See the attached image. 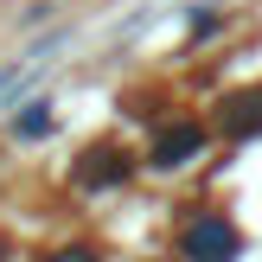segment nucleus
Here are the masks:
<instances>
[{
	"label": "nucleus",
	"instance_id": "obj_1",
	"mask_svg": "<svg viewBox=\"0 0 262 262\" xmlns=\"http://www.w3.org/2000/svg\"><path fill=\"white\" fill-rule=\"evenodd\" d=\"M186 256L192 262H230L237 256V230H230L224 217H199V224L186 230Z\"/></svg>",
	"mask_w": 262,
	"mask_h": 262
},
{
	"label": "nucleus",
	"instance_id": "obj_2",
	"mask_svg": "<svg viewBox=\"0 0 262 262\" xmlns=\"http://www.w3.org/2000/svg\"><path fill=\"white\" fill-rule=\"evenodd\" d=\"M192 147H205V135H199V128H173V135H166L160 147H154V166H179Z\"/></svg>",
	"mask_w": 262,
	"mask_h": 262
},
{
	"label": "nucleus",
	"instance_id": "obj_3",
	"mask_svg": "<svg viewBox=\"0 0 262 262\" xmlns=\"http://www.w3.org/2000/svg\"><path fill=\"white\" fill-rule=\"evenodd\" d=\"M224 122H230V135H243V128H262V96H237Z\"/></svg>",
	"mask_w": 262,
	"mask_h": 262
},
{
	"label": "nucleus",
	"instance_id": "obj_4",
	"mask_svg": "<svg viewBox=\"0 0 262 262\" xmlns=\"http://www.w3.org/2000/svg\"><path fill=\"white\" fill-rule=\"evenodd\" d=\"M58 262H90V256H83V250H71V256H58Z\"/></svg>",
	"mask_w": 262,
	"mask_h": 262
}]
</instances>
